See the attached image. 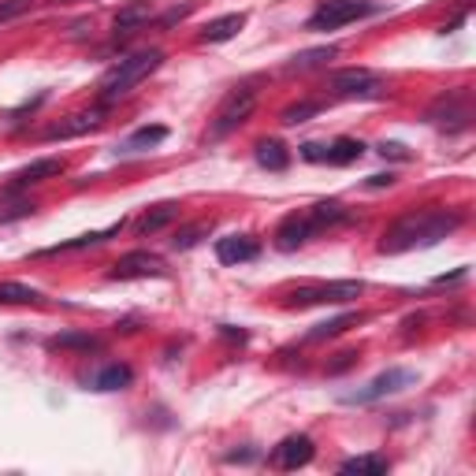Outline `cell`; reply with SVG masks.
Masks as SVG:
<instances>
[{
    "instance_id": "cell-1",
    "label": "cell",
    "mask_w": 476,
    "mask_h": 476,
    "mask_svg": "<svg viewBox=\"0 0 476 476\" xmlns=\"http://www.w3.org/2000/svg\"><path fill=\"white\" fill-rule=\"evenodd\" d=\"M465 223V212L458 209H410L398 216L391 228L380 235V254H410V249H424V246H436L446 235H454Z\"/></svg>"
},
{
    "instance_id": "cell-2",
    "label": "cell",
    "mask_w": 476,
    "mask_h": 476,
    "mask_svg": "<svg viewBox=\"0 0 476 476\" xmlns=\"http://www.w3.org/2000/svg\"><path fill=\"white\" fill-rule=\"evenodd\" d=\"M160 64H164V53H160V48H142V53L123 56L116 67H108V71L101 74V105L123 101V97H127L138 82H145Z\"/></svg>"
},
{
    "instance_id": "cell-3",
    "label": "cell",
    "mask_w": 476,
    "mask_h": 476,
    "mask_svg": "<svg viewBox=\"0 0 476 476\" xmlns=\"http://www.w3.org/2000/svg\"><path fill=\"white\" fill-rule=\"evenodd\" d=\"M254 108H257V86L254 82H242V86L228 90V97H223L216 116H212L209 138H228V134H235L242 123L254 116Z\"/></svg>"
},
{
    "instance_id": "cell-4",
    "label": "cell",
    "mask_w": 476,
    "mask_h": 476,
    "mask_svg": "<svg viewBox=\"0 0 476 476\" xmlns=\"http://www.w3.org/2000/svg\"><path fill=\"white\" fill-rule=\"evenodd\" d=\"M365 290L361 280H335V283H309V287H298L287 294V309H309V306H346V302H358Z\"/></svg>"
},
{
    "instance_id": "cell-5",
    "label": "cell",
    "mask_w": 476,
    "mask_h": 476,
    "mask_svg": "<svg viewBox=\"0 0 476 476\" xmlns=\"http://www.w3.org/2000/svg\"><path fill=\"white\" fill-rule=\"evenodd\" d=\"M372 12H380L372 0H320L316 12L306 22V30H339L346 22H358Z\"/></svg>"
},
{
    "instance_id": "cell-6",
    "label": "cell",
    "mask_w": 476,
    "mask_h": 476,
    "mask_svg": "<svg viewBox=\"0 0 476 476\" xmlns=\"http://www.w3.org/2000/svg\"><path fill=\"white\" fill-rule=\"evenodd\" d=\"M424 119L432 123V127L446 131V134H458L469 127V119H472V108H469V90H446L439 93L432 108L424 112Z\"/></svg>"
},
{
    "instance_id": "cell-7",
    "label": "cell",
    "mask_w": 476,
    "mask_h": 476,
    "mask_svg": "<svg viewBox=\"0 0 476 476\" xmlns=\"http://www.w3.org/2000/svg\"><path fill=\"white\" fill-rule=\"evenodd\" d=\"M417 384V372L413 368H387L380 376H372V380L358 391H350L342 394V406H368V402H380V398L387 394H398V391H406Z\"/></svg>"
},
{
    "instance_id": "cell-8",
    "label": "cell",
    "mask_w": 476,
    "mask_h": 476,
    "mask_svg": "<svg viewBox=\"0 0 476 476\" xmlns=\"http://www.w3.org/2000/svg\"><path fill=\"white\" fill-rule=\"evenodd\" d=\"M328 90L335 97H342V101H358V97H380L384 82H380V74L368 67H342V71L328 74Z\"/></svg>"
},
{
    "instance_id": "cell-9",
    "label": "cell",
    "mask_w": 476,
    "mask_h": 476,
    "mask_svg": "<svg viewBox=\"0 0 476 476\" xmlns=\"http://www.w3.org/2000/svg\"><path fill=\"white\" fill-rule=\"evenodd\" d=\"M168 272L164 257L160 254H149V249H131V254H123L112 268H108V280H160Z\"/></svg>"
},
{
    "instance_id": "cell-10",
    "label": "cell",
    "mask_w": 476,
    "mask_h": 476,
    "mask_svg": "<svg viewBox=\"0 0 476 476\" xmlns=\"http://www.w3.org/2000/svg\"><path fill=\"white\" fill-rule=\"evenodd\" d=\"M313 454H316V446H313L309 436H287V439H280V446L272 450V465L283 469V472H290V469L309 465Z\"/></svg>"
},
{
    "instance_id": "cell-11",
    "label": "cell",
    "mask_w": 476,
    "mask_h": 476,
    "mask_svg": "<svg viewBox=\"0 0 476 476\" xmlns=\"http://www.w3.org/2000/svg\"><path fill=\"white\" fill-rule=\"evenodd\" d=\"M64 171H67L64 157H38V160H30L27 168L15 171L12 190H27V186H38V183H48V179H60Z\"/></svg>"
},
{
    "instance_id": "cell-12",
    "label": "cell",
    "mask_w": 476,
    "mask_h": 476,
    "mask_svg": "<svg viewBox=\"0 0 476 476\" xmlns=\"http://www.w3.org/2000/svg\"><path fill=\"white\" fill-rule=\"evenodd\" d=\"M309 235H313L309 216H306V212H290V216H283V220H280V228H275L272 242H275V249H283V254H290V249L306 246V238H309Z\"/></svg>"
},
{
    "instance_id": "cell-13",
    "label": "cell",
    "mask_w": 476,
    "mask_h": 476,
    "mask_svg": "<svg viewBox=\"0 0 476 476\" xmlns=\"http://www.w3.org/2000/svg\"><path fill=\"white\" fill-rule=\"evenodd\" d=\"M105 123V112L101 108H90V112H74V116H67V119H60L56 127H48L45 131V138L48 142H60V138H79V134H90V131H97Z\"/></svg>"
},
{
    "instance_id": "cell-14",
    "label": "cell",
    "mask_w": 476,
    "mask_h": 476,
    "mask_svg": "<svg viewBox=\"0 0 476 476\" xmlns=\"http://www.w3.org/2000/svg\"><path fill=\"white\" fill-rule=\"evenodd\" d=\"M261 254V242L254 235H228L216 242V261L220 264H246Z\"/></svg>"
},
{
    "instance_id": "cell-15",
    "label": "cell",
    "mask_w": 476,
    "mask_h": 476,
    "mask_svg": "<svg viewBox=\"0 0 476 476\" xmlns=\"http://www.w3.org/2000/svg\"><path fill=\"white\" fill-rule=\"evenodd\" d=\"M153 12H157L153 0H127V4H123V8L116 12L112 30H116V34H134V30L149 27V19H153Z\"/></svg>"
},
{
    "instance_id": "cell-16",
    "label": "cell",
    "mask_w": 476,
    "mask_h": 476,
    "mask_svg": "<svg viewBox=\"0 0 476 476\" xmlns=\"http://www.w3.org/2000/svg\"><path fill=\"white\" fill-rule=\"evenodd\" d=\"M246 27V12H231V15H220L212 22H205L202 34H197V41L202 45H223V41H231L238 30Z\"/></svg>"
},
{
    "instance_id": "cell-17",
    "label": "cell",
    "mask_w": 476,
    "mask_h": 476,
    "mask_svg": "<svg viewBox=\"0 0 476 476\" xmlns=\"http://www.w3.org/2000/svg\"><path fill=\"white\" fill-rule=\"evenodd\" d=\"M171 220H179V205L164 202V205H157V209L142 212V216L134 220V231H138V235H157V231H164V228H168Z\"/></svg>"
},
{
    "instance_id": "cell-18",
    "label": "cell",
    "mask_w": 476,
    "mask_h": 476,
    "mask_svg": "<svg viewBox=\"0 0 476 476\" xmlns=\"http://www.w3.org/2000/svg\"><path fill=\"white\" fill-rule=\"evenodd\" d=\"M306 216L313 223V231H324V228H339V223H346L350 220V209L342 202H316Z\"/></svg>"
},
{
    "instance_id": "cell-19",
    "label": "cell",
    "mask_w": 476,
    "mask_h": 476,
    "mask_svg": "<svg viewBox=\"0 0 476 476\" xmlns=\"http://www.w3.org/2000/svg\"><path fill=\"white\" fill-rule=\"evenodd\" d=\"M131 380H134V368L116 361L93 376V391H123V387H131Z\"/></svg>"
},
{
    "instance_id": "cell-20",
    "label": "cell",
    "mask_w": 476,
    "mask_h": 476,
    "mask_svg": "<svg viewBox=\"0 0 476 476\" xmlns=\"http://www.w3.org/2000/svg\"><path fill=\"white\" fill-rule=\"evenodd\" d=\"M254 157H257V164L268 168V171H283V168L290 164V149H287L283 142H275V138H264V142H257Z\"/></svg>"
},
{
    "instance_id": "cell-21",
    "label": "cell",
    "mask_w": 476,
    "mask_h": 476,
    "mask_svg": "<svg viewBox=\"0 0 476 476\" xmlns=\"http://www.w3.org/2000/svg\"><path fill=\"white\" fill-rule=\"evenodd\" d=\"M361 157H365V145L358 138H335V142H328V157H324V164L342 168V164H354Z\"/></svg>"
},
{
    "instance_id": "cell-22",
    "label": "cell",
    "mask_w": 476,
    "mask_h": 476,
    "mask_svg": "<svg viewBox=\"0 0 476 476\" xmlns=\"http://www.w3.org/2000/svg\"><path fill=\"white\" fill-rule=\"evenodd\" d=\"M119 231H123V220L112 223V228H105V231H90V235H79V238H71V242H60V246H53V249H45V257H53V254H71V249H86V246H101V242H108V238L119 235Z\"/></svg>"
},
{
    "instance_id": "cell-23",
    "label": "cell",
    "mask_w": 476,
    "mask_h": 476,
    "mask_svg": "<svg viewBox=\"0 0 476 476\" xmlns=\"http://www.w3.org/2000/svg\"><path fill=\"white\" fill-rule=\"evenodd\" d=\"M358 320H365L361 313H342V316H335V320H324V324H316V328L306 335L309 342H324V339H335V335H342L346 328H354Z\"/></svg>"
},
{
    "instance_id": "cell-24",
    "label": "cell",
    "mask_w": 476,
    "mask_h": 476,
    "mask_svg": "<svg viewBox=\"0 0 476 476\" xmlns=\"http://www.w3.org/2000/svg\"><path fill=\"white\" fill-rule=\"evenodd\" d=\"M339 56V48L335 45H320V48H306V53H298L290 64H287V71H313V67H324L328 60H335Z\"/></svg>"
},
{
    "instance_id": "cell-25",
    "label": "cell",
    "mask_w": 476,
    "mask_h": 476,
    "mask_svg": "<svg viewBox=\"0 0 476 476\" xmlns=\"http://www.w3.org/2000/svg\"><path fill=\"white\" fill-rule=\"evenodd\" d=\"M164 138H168V127H142V131H134L127 142L119 145V153H145V149L160 145Z\"/></svg>"
},
{
    "instance_id": "cell-26",
    "label": "cell",
    "mask_w": 476,
    "mask_h": 476,
    "mask_svg": "<svg viewBox=\"0 0 476 476\" xmlns=\"http://www.w3.org/2000/svg\"><path fill=\"white\" fill-rule=\"evenodd\" d=\"M41 290L27 287V283H0V306H38Z\"/></svg>"
},
{
    "instance_id": "cell-27",
    "label": "cell",
    "mask_w": 476,
    "mask_h": 476,
    "mask_svg": "<svg viewBox=\"0 0 476 476\" xmlns=\"http://www.w3.org/2000/svg\"><path fill=\"white\" fill-rule=\"evenodd\" d=\"M209 231H212V220H197V223H190V228H179V231H175L171 246H175V249H194L202 238H209Z\"/></svg>"
},
{
    "instance_id": "cell-28",
    "label": "cell",
    "mask_w": 476,
    "mask_h": 476,
    "mask_svg": "<svg viewBox=\"0 0 476 476\" xmlns=\"http://www.w3.org/2000/svg\"><path fill=\"white\" fill-rule=\"evenodd\" d=\"M48 350H82V354H90V350H101V339H97V335H82V332H71V335L48 339Z\"/></svg>"
},
{
    "instance_id": "cell-29",
    "label": "cell",
    "mask_w": 476,
    "mask_h": 476,
    "mask_svg": "<svg viewBox=\"0 0 476 476\" xmlns=\"http://www.w3.org/2000/svg\"><path fill=\"white\" fill-rule=\"evenodd\" d=\"M339 469H342V472H372V476H380V472L391 469V462L380 458V454H358V458H346Z\"/></svg>"
},
{
    "instance_id": "cell-30",
    "label": "cell",
    "mask_w": 476,
    "mask_h": 476,
    "mask_svg": "<svg viewBox=\"0 0 476 476\" xmlns=\"http://www.w3.org/2000/svg\"><path fill=\"white\" fill-rule=\"evenodd\" d=\"M316 112H320V105H316V101H298V105H287V108L280 112V123H283V127H298V123L313 119Z\"/></svg>"
},
{
    "instance_id": "cell-31",
    "label": "cell",
    "mask_w": 476,
    "mask_h": 476,
    "mask_svg": "<svg viewBox=\"0 0 476 476\" xmlns=\"http://www.w3.org/2000/svg\"><path fill=\"white\" fill-rule=\"evenodd\" d=\"M30 8V0H0V22H12Z\"/></svg>"
},
{
    "instance_id": "cell-32",
    "label": "cell",
    "mask_w": 476,
    "mask_h": 476,
    "mask_svg": "<svg viewBox=\"0 0 476 476\" xmlns=\"http://www.w3.org/2000/svg\"><path fill=\"white\" fill-rule=\"evenodd\" d=\"M30 212H34V202L19 197V202H12V205L0 209V220H19V216H30Z\"/></svg>"
},
{
    "instance_id": "cell-33",
    "label": "cell",
    "mask_w": 476,
    "mask_h": 476,
    "mask_svg": "<svg viewBox=\"0 0 476 476\" xmlns=\"http://www.w3.org/2000/svg\"><path fill=\"white\" fill-rule=\"evenodd\" d=\"M324 157H328V142H306V145H302V160L324 164Z\"/></svg>"
},
{
    "instance_id": "cell-34",
    "label": "cell",
    "mask_w": 476,
    "mask_h": 476,
    "mask_svg": "<svg viewBox=\"0 0 476 476\" xmlns=\"http://www.w3.org/2000/svg\"><path fill=\"white\" fill-rule=\"evenodd\" d=\"M376 149H380L384 157H394V160H410V157H413V153H410V149H406L402 142H380Z\"/></svg>"
},
{
    "instance_id": "cell-35",
    "label": "cell",
    "mask_w": 476,
    "mask_h": 476,
    "mask_svg": "<svg viewBox=\"0 0 476 476\" xmlns=\"http://www.w3.org/2000/svg\"><path fill=\"white\" fill-rule=\"evenodd\" d=\"M190 12H194V4H183V8H171V12H168V15L160 19V22H164V27H171V22H179V19H186Z\"/></svg>"
},
{
    "instance_id": "cell-36",
    "label": "cell",
    "mask_w": 476,
    "mask_h": 476,
    "mask_svg": "<svg viewBox=\"0 0 476 476\" xmlns=\"http://www.w3.org/2000/svg\"><path fill=\"white\" fill-rule=\"evenodd\" d=\"M220 332H223V335H228V339H238V342H246V339H249L246 332H235V328H231V324H220Z\"/></svg>"
},
{
    "instance_id": "cell-37",
    "label": "cell",
    "mask_w": 476,
    "mask_h": 476,
    "mask_svg": "<svg viewBox=\"0 0 476 476\" xmlns=\"http://www.w3.org/2000/svg\"><path fill=\"white\" fill-rule=\"evenodd\" d=\"M394 183V175L387 171V175H372V179H368V186H391Z\"/></svg>"
},
{
    "instance_id": "cell-38",
    "label": "cell",
    "mask_w": 476,
    "mask_h": 476,
    "mask_svg": "<svg viewBox=\"0 0 476 476\" xmlns=\"http://www.w3.org/2000/svg\"><path fill=\"white\" fill-rule=\"evenodd\" d=\"M48 4H56V8H64V4H82V0H48Z\"/></svg>"
}]
</instances>
